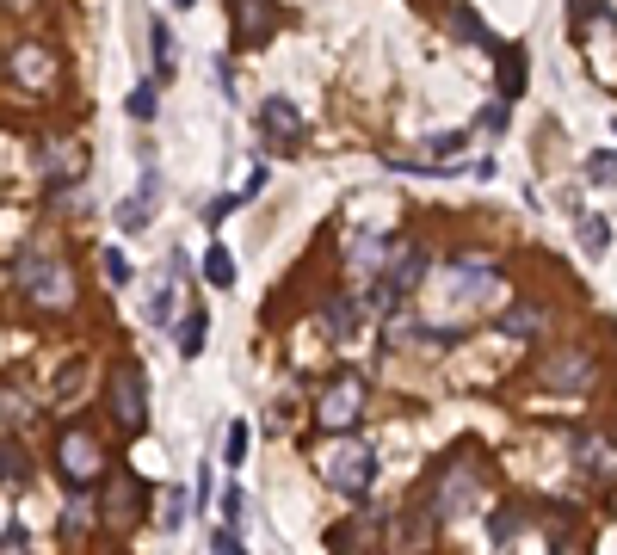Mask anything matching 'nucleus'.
Instances as JSON below:
<instances>
[{"instance_id":"24","label":"nucleus","mask_w":617,"mask_h":555,"mask_svg":"<svg viewBox=\"0 0 617 555\" xmlns=\"http://www.w3.org/2000/svg\"><path fill=\"white\" fill-rule=\"evenodd\" d=\"M149 37H155V74L167 81V74H173V37H167V25H161V19L149 25Z\"/></svg>"},{"instance_id":"12","label":"nucleus","mask_w":617,"mask_h":555,"mask_svg":"<svg viewBox=\"0 0 617 555\" xmlns=\"http://www.w3.org/2000/svg\"><path fill=\"white\" fill-rule=\"evenodd\" d=\"M574 469L617 475V444H611V438H574Z\"/></svg>"},{"instance_id":"21","label":"nucleus","mask_w":617,"mask_h":555,"mask_svg":"<svg viewBox=\"0 0 617 555\" xmlns=\"http://www.w3.org/2000/svg\"><path fill=\"white\" fill-rule=\"evenodd\" d=\"M0 420L31 426V420H38V401H31V395H19V389H7V395H0Z\"/></svg>"},{"instance_id":"26","label":"nucleus","mask_w":617,"mask_h":555,"mask_svg":"<svg viewBox=\"0 0 617 555\" xmlns=\"http://www.w3.org/2000/svg\"><path fill=\"white\" fill-rule=\"evenodd\" d=\"M186 512H192V506H186V494H179V488H173V494H161V525H167V531L186 525Z\"/></svg>"},{"instance_id":"20","label":"nucleus","mask_w":617,"mask_h":555,"mask_svg":"<svg viewBox=\"0 0 617 555\" xmlns=\"http://www.w3.org/2000/svg\"><path fill=\"white\" fill-rule=\"evenodd\" d=\"M0 481H31V457L13 438H0Z\"/></svg>"},{"instance_id":"4","label":"nucleus","mask_w":617,"mask_h":555,"mask_svg":"<svg viewBox=\"0 0 617 555\" xmlns=\"http://www.w3.org/2000/svg\"><path fill=\"white\" fill-rule=\"evenodd\" d=\"M321 481H328V488H340L352 506L358 500H371V481H377V451L371 444H334L328 457H321Z\"/></svg>"},{"instance_id":"34","label":"nucleus","mask_w":617,"mask_h":555,"mask_svg":"<svg viewBox=\"0 0 617 555\" xmlns=\"http://www.w3.org/2000/svg\"><path fill=\"white\" fill-rule=\"evenodd\" d=\"M235 204H241V198H229V192H223V198H216V204H210V210H204V222H210V229H216V222H223V216H229V210H235Z\"/></svg>"},{"instance_id":"3","label":"nucleus","mask_w":617,"mask_h":555,"mask_svg":"<svg viewBox=\"0 0 617 555\" xmlns=\"http://www.w3.org/2000/svg\"><path fill=\"white\" fill-rule=\"evenodd\" d=\"M365 407H371V383L358 377V370H340V377L321 383V395H315V426L321 432H358Z\"/></svg>"},{"instance_id":"19","label":"nucleus","mask_w":617,"mask_h":555,"mask_svg":"<svg viewBox=\"0 0 617 555\" xmlns=\"http://www.w3.org/2000/svg\"><path fill=\"white\" fill-rule=\"evenodd\" d=\"M204 327H210L204 309H192L186 321H179V358H198V352H204Z\"/></svg>"},{"instance_id":"11","label":"nucleus","mask_w":617,"mask_h":555,"mask_svg":"<svg viewBox=\"0 0 617 555\" xmlns=\"http://www.w3.org/2000/svg\"><path fill=\"white\" fill-rule=\"evenodd\" d=\"M383 259H389V235H352V241H346V266H352L358 278L383 272Z\"/></svg>"},{"instance_id":"22","label":"nucleus","mask_w":617,"mask_h":555,"mask_svg":"<svg viewBox=\"0 0 617 555\" xmlns=\"http://www.w3.org/2000/svg\"><path fill=\"white\" fill-rule=\"evenodd\" d=\"M204 278H210L216 290L235 284V259H229V247H210V253H204Z\"/></svg>"},{"instance_id":"25","label":"nucleus","mask_w":617,"mask_h":555,"mask_svg":"<svg viewBox=\"0 0 617 555\" xmlns=\"http://www.w3.org/2000/svg\"><path fill=\"white\" fill-rule=\"evenodd\" d=\"M451 25H457V31L469 37V44H494V37H488V25H482L476 13H469V7H457V13H451Z\"/></svg>"},{"instance_id":"15","label":"nucleus","mask_w":617,"mask_h":555,"mask_svg":"<svg viewBox=\"0 0 617 555\" xmlns=\"http://www.w3.org/2000/svg\"><path fill=\"white\" fill-rule=\"evenodd\" d=\"M525 81H531V62H525V50H500V99L525 93Z\"/></svg>"},{"instance_id":"18","label":"nucleus","mask_w":617,"mask_h":555,"mask_svg":"<svg viewBox=\"0 0 617 555\" xmlns=\"http://www.w3.org/2000/svg\"><path fill=\"white\" fill-rule=\"evenodd\" d=\"M173 309H179V296H173V272H161V284L149 290V321L161 327V321H173Z\"/></svg>"},{"instance_id":"8","label":"nucleus","mask_w":617,"mask_h":555,"mask_svg":"<svg viewBox=\"0 0 617 555\" xmlns=\"http://www.w3.org/2000/svg\"><path fill=\"white\" fill-rule=\"evenodd\" d=\"M260 136H266L272 155H297L303 148V111L290 99H266L260 105Z\"/></svg>"},{"instance_id":"17","label":"nucleus","mask_w":617,"mask_h":555,"mask_svg":"<svg viewBox=\"0 0 617 555\" xmlns=\"http://www.w3.org/2000/svg\"><path fill=\"white\" fill-rule=\"evenodd\" d=\"M500 327H506V333H519V340H537V333H543V309H531V303L500 309Z\"/></svg>"},{"instance_id":"31","label":"nucleus","mask_w":617,"mask_h":555,"mask_svg":"<svg viewBox=\"0 0 617 555\" xmlns=\"http://www.w3.org/2000/svg\"><path fill=\"white\" fill-rule=\"evenodd\" d=\"M587 173H593V185H611V179H617V155H599Z\"/></svg>"},{"instance_id":"6","label":"nucleus","mask_w":617,"mask_h":555,"mask_svg":"<svg viewBox=\"0 0 617 555\" xmlns=\"http://www.w3.org/2000/svg\"><path fill=\"white\" fill-rule=\"evenodd\" d=\"M56 469L75 481V488H93V481L105 475V444L87 432V426H75V432H62L56 438Z\"/></svg>"},{"instance_id":"10","label":"nucleus","mask_w":617,"mask_h":555,"mask_svg":"<svg viewBox=\"0 0 617 555\" xmlns=\"http://www.w3.org/2000/svg\"><path fill=\"white\" fill-rule=\"evenodd\" d=\"M229 19H235V50H253V44H266V37L278 31V7H272V0H235Z\"/></svg>"},{"instance_id":"32","label":"nucleus","mask_w":617,"mask_h":555,"mask_svg":"<svg viewBox=\"0 0 617 555\" xmlns=\"http://www.w3.org/2000/svg\"><path fill=\"white\" fill-rule=\"evenodd\" d=\"M241 500H247L241 488H229V494H223V525H241Z\"/></svg>"},{"instance_id":"28","label":"nucleus","mask_w":617,"mask_h":555,"mask_svg":"<svg viewBox=\"0 0 617 555\" xmlns=\"http://www.w3.org/2000/svg\"><path fill=\"white\" fill-rule=\"evenodd\" d=\"M105 278H112V284H130V259H124L118 247H105Z\"/></svg>"},{"instance_id":"14","label":"nucleus","mask_w":617,"mask_h":555,"mask_svg":"<svg viewBox=\"0 0 617 555\" xmlns=\"http://www.w3.org/2000/svg\"><path fill=\"white\" fill-rule=\"evenodd\" d=\"M358 315H365V303H358V296H328V340H352Z\"/></svg>"},{"instance_id":"9","label":"nucleus","mask_w":617,"mask_h":555,"mask_svg":"<svg viewBox=\"0 0 617 555\" xmlns=\"http://www.w3.org/2000/svg\"><path fill=\"white\" fill-rule=\"evenodd\" d=\"M451 284H457V296H476V303H506V278L488 266V259H451Z\"/></svg>"},{"instance_id":"1","label":"nucleus","mask_w":617,"mask_h":555,"mask_svg":"<svg viewBox=\"0 0 617 555\" xmlns=\"http://www.w3.org/2000/svg\"><path fill=\"white\" fill-rule=\"evenodd\" d=\"M13 284L25 290V303L44 309V315L75 309V272H68V259L50 253V247H19L13 253Z\"/></svg>"},{"instance_id":"16","label":"nucleus","mask_w":617,"mask_h":555,"mask_svg":"<svg viewBox=\"0 0 617 555\" xmlns=\"http://www.w3.org/2000/svg\"><path fill=\"white\" fill-rule=\"evenodd\" d=\"M87 531H93V500H87V488H81L75 500H68V512H62V537H68V543H81Z\"/></svg>"},{"instance_id":"2","label":"nucleus","mask_w":617,"mask_h":555,"mask_svg":"<svg viewBox=\"0 0 617 555\" xmlns=\"http://www.w3.org/2000/svg\"><path fill=\"white\" fill-rule=\"evenodd\" d=\"M476 475H482V457L476 451H469V444H457V451L451 457H439V463H432V475H426V488L414 494L432 518H439V531L451 525V518L469 506V494H476Z\"/></svg>"},{"instance_id":"27","label":"nucleus","mask_w":617,"mask_h":555,"mask_svg":"<svg viewBox=\"0 0 617 555\" xmlns=\"http://www.w3.org/2000/svg\"><path fill=\"white\" fill-rule=\"evenodd\" d=\"M130 118H136V124L155 118V87H136V93H130Z\"/></svg>"},{"instance_id":"23","label":"nucleus","mask_w":617,"mask_h":555,"mask_svg":"<svg viewBox=\"0 0 617 555\" xmlns=\"http://www.w3.org/2000/svg\"><path fill=\"white\" fill-rule=\"evenodd\" d=\"M118 229H124V235L149 229V198H124V204H118Z\"/></svg>"},{"instance_id":"5","label":"nucleus","mask_w":617,"mask_h":555,"mask_svg":"<svg viewBox=\"0 0 617 555\" xmlns=\"http://www.w3.org/2000/svg\"><path fill=\"white\" fill-rule=\"evenodd\" d=\"M537 383L543 389H568V395H587L593 383H599V358L587 352V346H562V352H550L537 364Z\"/></svg>"},{"instance_id":"29","label":"nucleus","mask_w":617,"mask_h":555,"mask_svg":"<svg viewBox=\"0 0 617 555\" xmlns=\"http://www.w3.org/2000/svg\"><path fill=\"white\" fill-rule=\"evenodd\" d=\"M229 463H247V420H235L229 426V451H223Z\"/></svg>"},{"instance_id":"35","label":"nucleus","mask_w":617,"mask_h":555,"mask_svg":"<svg viewBox=\"0 0 617 555\" xmlns=\"http://www.w3.org/2000/svg\"><path fill=\"white\" fill-rule=\"evenodd\" d=\"M13 549H31V537L13 525V531H0V555H13Z\"/></svg>"},{"instance_id":"33","label":"nucleus","mask_w":617,"mask_h":555,"mask_svg":"<svg viewBox=\"0 0 617 555\" xmlns=\"http://www.w3.org/2000/svg\"><path fill=\"white\" fill-rule=\"evenodd\" d=\"M580 241H587V247H605V222L587 216V222H580Z\"/></svg>"},{"instance_id":"13","label":"nucleus","mask_w":617,"mask_h":555,"mask_svg":"<svg viewBox=\"0 0 617 555\" xmlns=\"http://www.w3.org/2000/svg\"><path fill=\"white\" fill-rule=\"evenodd\" d=\"M531 531V512L525 506H500L494 518H488V537H494V549H506L513 537H525Z\"/></svg>"},{"instance_id":"7","label":"nucleus","mask_w":617,"mask_h":555,"mask_svg":"<svg viewBox=\"0 0 617 555\" xmlns=\"http://www.w3.org/2000/svg\"><path fill=\"white\" fill-rule=\"evenodd\" d=\"M112 420L124 432L149 426V377H142V364H118L112 370Z\"/></svg>"},{"instance_id":"30","label":"nucleus","mask_w":617,"mask_h":555,"mask_svg":"<svg viewBox=\"0 0 617 555\" xmlns=\"http://www.w3.org/2000/svg\"><path fill=\"white\" fill-rule=\"evenodd\" d=\"M210 549H223V555H241V531H235V525H216Z\"/></svg>"}]
</instances>
